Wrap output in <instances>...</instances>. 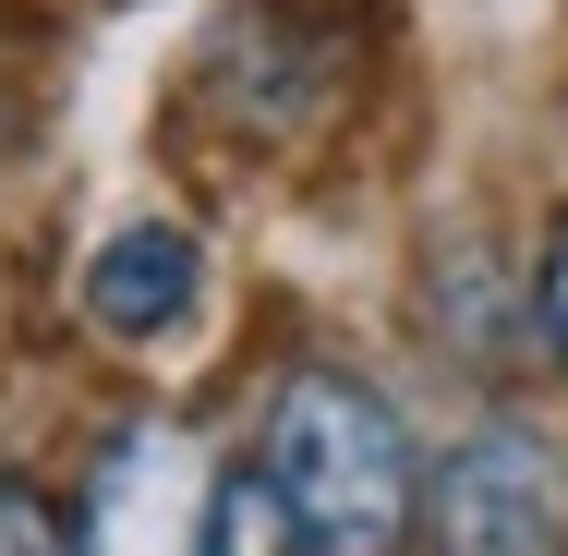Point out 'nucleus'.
Listing matches in <instances>:
<instances>
[{
	"mask_svg": "<svg viewBox=\"0 0 568 556\" xmlns=\"http://www.w3.org/2000/svg\"><path fill=\"white\" fill-rule=\"evenodd\" d=\"M206 556H303L291 508L266 496V472H230L219 496H206Z\"/></svg>",
	"mask_w": 568,
	"mask_h": 556,
	"instance_id": "obj_5",
	"label": "nucleus"
},
{
	"mask_svg": "<svg viewBox=\"0 0 568 556\" xmlns=\"http://www.w3.org/2000/svg\"><path fill=\"white\" fill-rule=\"evenodd\" d=\"M85 315L110 338H158V327H182L194 315V230H121L110 254L85 266Z\"/></svg>",
	"mask_w": 568,
	"mask_h": 556,
	"instance_id": "obj_4",
	"label": "nucleus"
},
{
	"mask_svg": "<svg viewBox=\"0 0 568 556\" xmlns=\"http://www.w3.org/2000/svg\"><path fill=\"white\" fill-rule=\"evenodd\" d=\"M532 303H545V338L568 351V219H557V242H545V279H532Z\"/></svg>",
	"mask_w": 568,
	"mask_h": 556,
	"instance_id": "obj_7",
	"label": "nucleus"
},
{
	"mask_svg": "<svg viewBox=\"0 0 568 556\" xmlns=\"http://www.w3.org/2000/svg\"><path fill=\"white\" fill-rule=\"evenodd\" d=\"M206 459L170 436V424H133L98 459V520L73 556H206Z\"/></svg>",
	"mask_w": 568,
	"mask_h": 556,
	"instance_id": "obj_3",
	"label": "nucleus"
},
{
	"mask_svg": "<svg viewBox=\"0 0 568 556\" xmlns=\"http://www.w3.org/2000/svg\"><path fill=\"white\" fill-rule=\"evenodd\" d=\"M0 556H73L61 508H49V496H24V484H0Z\"/></svg>",
	"mask_w": 568,
	"mask_h": 556,
	"instance_id": "obj_6",
	"label": "nucleus"
},
{
	"mask_svg": "<svg viewBox=\"0 0 568 556\" xmlns=\"http://www.w3.org/2000/svg\"><path fill=\"white\" fill-rule=\"evenodd\" d=\"M266 496L291 508V533L303 556H399L412 545V436H399V412L339 375V363H303L291 387H278V412H266Z\"/></svg>",
	"mask_w": 568,
	"mask_h": 556,
	"instance_id": "obj_1",
	"label": "nucleus"
},
{
	"mask_svg": "<svg viewBox=\"0 0 568 556\" xmlns=\"http://www.w3.org/2000/svg\"><path fill=\"white\" fill-rule=\"evenodd\" d=\"M436 556H568V447L545 424H484L448 447Z\"/></svg>",
	"mask_w": 568,
	"mask_h": 556,
	"instance_id": "obj_2",
	"label": "nucleus"
}]
</instances>
